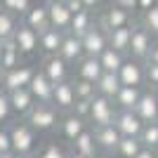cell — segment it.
Listing matches in <instances>:
<instances>
[{
  "label": "cell",
  "instance_id": "cell-6",
  "mask_svg": "<svg viewBox=\"0 0 158 158\" xmlns=\"http://www.w3.org/2000/svg\"><path fill=\"white\" fill-rule=\"evenodd\" d=\"M97 24L104 28L106 33L113 31V28L130 26V24H132V12H127V10H123V7H118V5H109L104 10V14L99 17Z\"/></svg>",
  "mask_w": 158,
  "mask_h": 158
},
{
  "label": "cell",
  "instance_id": "cell-49",
  "mask_svg": "<svg viewBox=\"0 0 158 158\" xmlns=\"http://www.w3.org/2000/svg\"><path fill=\"white\" fill-rule=\"evenodd\" d=\"M0 92H5V87H2V71H0Z\"/></svg>",
  "mask_w": 158,
  "mask_h": 158
},
{
  "label": "cell",
  "instance_id": "cell-45",
  "mask_svg": "<svg viewBox=\"0 0 158 158\" xmlns=\"http://www.w3.org/2000/svg\"><path fill=\"white\" fill-rule=\"evenodd\" d=\"M146 61L158 64V43H153V47H151V52H149V57H146Z\"/></svg>",
  "mask_w": 158,
  "mask_h": 158
},
{
  "label": "cell",
  "instance_id": "cell-9",
  "mask_svg": "<svg viewBox=\"0 0 158 158\" xmlns=\"http://www.w3.org/2000/svg\"><path fill=\"white\" fill-rule=\"evenodd\" d=\"M52 90H54V85L47 80V76L35 69L31 83H28V92L33 94L35 104H52Z\"/></svg>",
  "mask_w": 158,
  "mask_h": 158
},
{
  "label": "cell",
  "instance_id": "cell-41",
  "mask_svg": "<svg viewBox=\"0 0 158 158\" xmlns=\"http://www.w3.org/2000/svg\"><path fill=\"white\" fill-rule=\"evenodd\" d=\"M113 5L123 7V10H127V12H132V10H137V0H113Z\"/></svg>",
  "mask_w": 158,
  "mask_h": 158
},
{
  "label": "cell",
  "instance_id": "cell-32",
  "mask_svg": "<svg viewBox=\"0 0 158 158\" xmlns=\"http://www.w3.org/2000/svg\"><path fill=\"white\" fill-rule=\"evenodd\" d=\"M139 139H142V144H144V146H149V149L156 151V149H158V120H156V123H144Z\"/></svg>",
  "mask_w": 158,
  "mask_h": 158
},
{
  "label": "cell",
  "instance_id": "cell-33",
  "mask_svg": "<svg viewBox=\"0 0 158 158\" xmlns=\"http://www.w3.org/2000/svg\"><path fill=\"white\" fill-rule=\"evenodd\" d=\"M31 0H0V7L7 10V12H12L14 17H24V14L31 10Z\"/></svg>",
  "mask_w": 158,
  "mask_h": 158
},
{
  "label": "cell",
  "instance_id": "cell-27",
  "mask_svg": "<svg viewBox=\"0 0 158 158\" xmlns=\"http://www.w3.org/2000/svg\"><path fill=\"white\" fill-rule=\"evenodd\" d=\"M94 26V19H92V12L90 10H80L78 14H73L71 17V26H69V33H73V35H78V38H83L90 28Z\"/></svg>",
  "mask_w": 158,
  "mask_h": 158
},
{
  "label": "cell",
  "instance_id": "cell-7",
  "mask_svg": "<svg viewBox=\"0 0 158 158\" xmlns=\"http://www.w3.org/2000/svg\"><path fill=\"white\" fill-rule=\"evenodd\" d=\"M35 69L33 66L21 64L17 69H10V71H2V87L5 92H12V90H19V87H28Z\"/></svg>",
  "mask_w": 158,
  "mask_h": 158
},
{
  "label": "cell",
  "instance_id": "cell-10",
  "mask_svg": "<svg viewBox=\"0 0 158 158\" xmlns=\"http://www.w3.org/2000/svg\"><path fill=\"white\" fill-rule=\"evenodd\" d=\"M132 111L137 113L142 123H156L158 120V94L156 92H142L139 102L135 104Z\"/></svg>",
  "mask_w": 158,
  "mask_h": 158
},
{
  "label": "cell",
  "instance_id": "cell-34",
  "mask_svg": "<svg viewBox=\"0 0 158 158\" xmlns=\"http://www.w3.org/2000/svg\"><path fill=\"white\" fill-rule=\"evenodd\" d=\"M142 26H144L146 31L151 33L153 38L158 35V5H153L149 12L142 14Z\"/></svg>",
  "mask_w": 158,
  "mask_h": 158
},
{
  "label": "cell",
  "instance_id": "cell-11",
  "mask_svg": "<svg viewBox=\"0 0 158 158\" xmlns=\"http://www.w3.org/2000/svg\"><path fill=\"white\" fill-rule=\"evenodd\" d=\"M113 125H116V130L120 132V137H139L144 123L137 118V113H135V111H118V113H116Z\"/></svg>",
  "mask_w": 158,
  "mask_h": 158
},
{
  "label": "cell",
  "instance_id": "cell-19",
  "mask_svg": "<svg viewBox=\"0 0 158 158\" xmlns=\"http://www.w3.org/2000/svg\"><path fill=\"white\" fill-rule=\"evenodd\" d=\"M94 142H97V149L102 151H116V146L120 142V132L116 130V125H102L94 127Z\"/></svg>",
  "mask_w": 158,
  "mask_h": 158
},
{
  "label": "cell",
  "instance_id": "cell-14",
  "mask_svg": "<svg viewBox=\"0 0 158 158\" xmlns=\"http://www.w3.org/2000/svg\"><path fill=\"white\" fill-rule=\"evenodd\" d=\"M47 17H50V26L59 28V31L69 33V26H71V17L73 14L69 12V7L64 2H54V0H47Z\"/></svg>",
  "mask_w": 158,
  "mask_h": 158
},
{
  "label": "cell",
  "instance_id": "cell-47",
  "mask_svg": "<svg viewBox=\"0 0 158 158\" xmlns=\"http://www.w3.org/2000/svg\"><path fill=\"white\" fill-rule=\"evenodd\" d=\"M0 158H19L17 153H12V151H7V153H0Z\"/></svg>",
  "mask_w": 158,
  "mask_h": 158
},
{
  "label": "cell",
  "instance_id": "cell-50",
  "mask_svg": "<svg viewBox=\"0 0 158 158\" xmlns=\"http://www.w3.org/2000/svg\"><path fill=\"white\" fill-rule=\"evenodd\" d=\"M69 158H85V156H80V153H76V151H73V153H71Z\"/></svg>",
  "mask_w": 158,
  "mask_h": 158
},
{
  "label": "cell",
  "instance_id": "cell-54",
  "mask_svg": "<svg viewBox=\"0 0 158 158\" xmlns=\"http://www.w3.org/2000/svg\"><path fill=\"white\" fill-rule=\"evenodd\" d=\"M156 2H158V0H156Z\"/></svg>",
  "mask_w": 158,
  "mask_h": 158
},
{
  "label": "cell",
  "instance_id": "cell-17",
  "mask_svg": "<svg viewBox=\"0 0 158 158\" xmlns=\"http://www.w3.org/2000/svg\"><path fill=\"white\" fill-rule=\"evenodd\" d=\"M21 21H24L28 28H33L35 33H43L45 28H50L47 5H45V2H40V5H31V10H28V12L21 17Z\"/></svg>",
  "mask_w": 158,
  "mask_h": 158
},
{
  "label": "cell",
  "instance_id": "cell-20",
  "mask_svg": "<svg viewBox=\"0 0 158 158\" xmlns=\"http://www.w3.org/2000/svg\"><path fill=\"white\" fill-rule=\"evenodd\" d=\"M59 130L69 142H73L78 135H83V132L87 130V120L76 116V113H66L64 118H59Z\"/></svg>",
  "mask_w": 158,
  "mask_h": 158
},
{
  "label": "cell",
  "instance_id": "cell-51",
  "mask_svg": "<svg viewBox=\"0 0 158 158\" xmlns=\"http://www.w3.org/2000/svg\"><path fill=\"white\" fill-rule=\"evenodd\" d=\"M54 2H66V0H54Z\"/></svg>",
  "mask_w": 158,
  "mask_h": 158
},
{
  "label": "cell",
  "instance_id": "cell-4",
  "mask_svg": "<svg viewBox=\"0 0 158 158\" xmlns=\"http://www.w3.org/2000/svg\"><path fill=\"white\" fill-rule=\"evenodd\" d=\"M153 35L149 31H146L142 24H135L132 26V38H130V50H127V57H132V59L137 61H146V57H149V52H151L153 47Z\"/></svg>",
  "mask_w": 158,
  "mask_h": 158
},
{
  "label": "cell",
  "instance_id": "cell-26",
  "mask_svg": "<svg viewBox=\"0 0 158 158\" xmlns=\"http://www.w3.org/2000/svg\"><path fill=\"white\" fill-rule=\"evenodd\" d=\"M71 144H73V151L80 153V156H85V158L97 156V142H94V132L92 130H85L83 135H78Z\"/></svg>",
  "mask_w": 158,
  "mask_h": 158
},
{
  "label": "cell",
  "instance_id": "cell-46",
  "mask_svg": "<svg viewBox=\"0 0 158 158\" xmlns=\"http://www.w3.org/2000/svg\"><path fill=\"white\" fill-rule=\"evenodd\" d=\"M80 2H83V7H85V10H92V7H97L102 0H80Z\"/></svg>",
  "mask_w": 158,
  "mask_h": 158
},
{
  "label": "cell",
  "instance_id": "cell-8",
  "mask_svg": "<svg viewBox=\"0 0 158 158\" xmlns=\"http://www.w3.org/2000/svg\"><path fill=\"white\" fill-rule=\"evenodd\" d=\"M118 80H120V85L142 87V83H144V61H137V59H132V57H125L123 66L118 69Z\"/></svg>",
  "mask_w": 158,
  "mask_h": 158
},
{
  "label": "cell",
  "instance_id": "cell-29",
  "mask_svg": "<svg viewBox=\"0 0 158 158\" xmlns=\"http://www.w3.org/2000/svg\"><path fill=\"white\" fill-rule=\"evenodd\" d=\"M97 59H99V64H102V69H104L106 73H118V69L123 66V61H125V54H120L118 50H113V47H106Z\"/></svg>",
  "mask_w": 158,
  "mask_h": 158
},
{
  "label": "cell",
  "instance_id": "cell-38",
  "mask_svg": "<svg viewBox=\"0 0 158 158\" xmlns=\"http://www.w3.org/2000/svg\"><path fill=\"white\" fill-rule=\"evenodd\" d=\"M90 102L92 99H76V104H73L71 113H76V116H80V118H90Z\"/></svg>",
  "mask_w": 158,
  "mask_h": 158
},
{
  "label": "cell",
  "instance_id": "cell-42",
  "mask_svg": "<svg viewBox=\"0 0 158 158\" xmlns=\"http://www.w3.org/2000/svg\"><path fill=\"white\" fill-rule=\"evenodd\" d=\"M64 5L69 7V12H71V14H78L80 10H85V7H83V2H80V0H66Z\"/></svg>",
  "mask_w": 158,
  "mask_h": 158
},
{
  "label": "cell",
  "instance_id": "cell-53",
  "mask_svg": "<svg viewBox=\"0 0 158 158\" xmlns=\"http://www.w3.org/2000/svg\"><path fill=\"white\" fill-rule=\"evenodd\" d=\"M0 50H2V43H0Z\"/></svg>",
  "mask_w": 158,
  "mask_h": 158
},
{
  "label": "cell",
  "instance_id": "cell-22",
  "mask_svg": "<svg viewBox=\"0 0 158 158\" xmlns=\"http://www.w3.org/2000/svg\"><path fill=\"white\" fill-rule=\"evenodd\" d=\"M76 64H78V78L87 80V83H97V80L102 78V73H104V69H102L97 57H83V59L76 61Z\"/></svg>",
  "mask_w": 158,
  "mask_h": 158
},
{
  "label": "cell",
  "instance_id": "cell-12",
  "mask_svg": "<svg viewBox=\"0 0 158 158\" xmlns=\"http://www.w3.org/2000/svg\"><path fill=\"white\" fill-rule=\"evenodd\" d=\"M40 71L47 76V80H50L52 85H57V83H61V80H69V64L61 59L59 54H50V57H45Z\"/></svg>",
  "mask_w": 158,
  "mask_h": 158
},
{
  "label": "cell",
  "instance_id": "cell-23",
  "mask_svg": "<svg viewBox=\"0 0 158 158\" xmlns=\"http://www.w3.org/2000/svg\"><path fill=\"white\" fill-rule=\"evenodd\" d=\"M142 97V87H132V85H120V90L113 97V104L120 106V111H132L135 104Z\"/></svg>",
  "mask_w": 158,
  "mask_h": 158
},
{
  "label": "cell",
  "instance_id": "cell-36",
  "mask_svg": "<svg viewBox=\"0 0 158 158\" xmlns=\"http://www.w3.org/2000/svg\"><path fill=\"white\" fill-rule=\"evenodd\" d=\"M12 116V104H10V94L0 92V123H7Z\"/></svg>",
  "mask_w": 158,
  "mask_h": 158
},
{
  "label": "cell",
  "instance_id": "cell-16",
  "mask_svg": "<svg viewBox=\"0 0 158 158\" xmlns=\"http://www.w3.org/2000/svg\"><path fill=\"white\" fill-rule=\"evenodd\" d=\"M66 64H73V61H80L85 57L83 52V43H80L78 35H73V33H64V40H61V47L59 52H57Z\"/></svg>",
  "mask_w": 158,
  "mask_h": 158
},
{
  "label": "cell",
  "instance_id": "cell-13",
  "mask_svg": "<svg viewBox=\"0 0 158 158\" xmlns=\"http://www.w3.org/2000/svg\"><path fill=\"white\" fill-rule=\"evenodd\" d=\"M12 40H14V45H17V50L21 52V57H24V54H33L38 50V33L33 31V28H28L24 21H19V26L14 31Z\"/></svg>",
  "mask_w": 158,
  "mask_h": 158
},
{
  "label": "cell",
  "instance_id": "cell-5",
  "mask_svg": "<svg viewBox=\"0 0 158 158\" xmlns=\"http://www.w3.org/2000/svg\"><path fill=\"white\" fill-rule=\"evenodd\" d=\"M80 43H83L85 57H99V54L109 47V35H106V31L99 26V24H94V26L80 38Z\"/></svg>",
  "mask_w": 158,
  "mask_h": 158
},
{
  "label": "cell",
  "instance_id": "cell-39",
  "mask_svg": "<svg viewBox=\"0 0 158 158\" xmlns=\"http://www.w3.org/2000/svg\"><path fill=\"white\" fill-rule=\"evenodd\" d=\"M35 158H66V156H64V151H61L57 144H47Z\"/></svg>",
  "mask_w": 158,
  "mask_h": 158
},
{
  "label": "cell",
  "instance_id": "cell-3",
  "mask_svg": "<svg viewBox=\"0 0 158 158\" xmlns=\"http://www.w3.org/2000/svg\"><path fill=\"white\" fill-rule=\"evenodd\" d=\"M87 120H90L94 127L113 125V120H116V104H113V99L94 94L92 102H90V118Z\"/></svg>",
  "mask_w": 158,
  "mask_h": 158
},
{
  "label": "cell",
  "instance_id": "cell-1",
  "mask_svg": "<svg viewBox=\"0 0 158 158\" xmlns=\"http://www.w3.org/2000/svg\"><path fill=\"white\" fill-rule=\"evenodd\" d=\"M7 130H10L12 153H17L19 158L31 156V153H33V146H35V130L28 125L26 120H21V123H12Z\"/></svg>",
  "mask_w": 158,
  "mask_h": 158
},
{
  "label": "cell",
  "instance_id": "cell-48",
  "mask_svg": "<svg viewBox=\"0 0 158 158\" xmlns=\"http://www.w3.org/2000/svg\"><path fill=\"white\" fill-rule=\"evenodd\" d=\"M94 158H111V156H109V153H97Z\"/></svg>",
  "mask_w": 158,
  "mask_h": 158
},
{
  "label": "cell",
  "instance_id": "cell-40",
  "mask_svg": "<svg viewBox=\"0 0 158 158\" xmlns=\"http://www.w3.org/2000/svg\"><path fill=\"white\" fill-rule=\"evenodd\" d=\"M12 151V142H10V130L7 127H0V153Z\"/></svg>",
  "mask_w": 158,
  "mask_h": 158
},
{
  "label": "cell",
  "instance_id": "cell-24",
  "mask_svg": "<svg viewBox=\"0 0 158 158\" xmlns=\"http://www.w3.org/2000/svg\"><path fill=\"white\" fill-rule=\"evenodd\" d=\"M106 35H109V47L118 50L120 54H125V57H127L130 38H132V24H130V26H123V28H113V31H109Z\"/></svg>",
  "mask_w": 158,
  "mask_h": 158
},
{
  "label": "cell",
  "instance_id": "cell-2",
  "mask_svg": "<svg viewBox=\"0 0 158 158\" xmlns=\"http://www.w3.org/2000/svg\"><path fill=\"white\" fill-rule=\"evenodd\" d=\"M26 123L35 132H47V130H52V127H57V123H59V111H57L54 104H35L31 111H28Z\"/></svg>",
  "mask_w": 158,
  "mask_h": 158
},
{
  "label": "cell",
  "instance_id": "cell-21",
  "mask_svg": "<svg viewBox=\"0 0 158 158\" xmlns=\"http://www.w3.org/2000/svg\"><path fill=\"white\" fill-rule=\"evenodd\" d=\"M61 40H64V31L59 28H45L43 33H38V47L50 57V54H57L61 47Z\"/></svg>",
  "mask_w": 158,
  "mask_h": 158
},
{
  "label": "cell",
  "instance_id": "cell-35",
  "mask_svg": "<svg viewBox=\"0 0 158 158\" xmlns=\"http://www.w3.org/2000/svg\"><path fill=\"white\" fill-rule=\"evenodd\" d=\"M73 90H76V99H92L97 94V87L94 83H87V80H73Z\"/></svg>",
  "mask_w": 158,
  "mask_h": 158
},
{
  "label": "cell",
  "instance_id": "cell-15",
  "mask_svg": "<svg viewBox=\"0 0 158 158\" xmlns=\"http://www.w3.org/2000/svg\"><path fill=\"white\" fill-rule=\"evenodd\" d=\"M52 104L57 109H64V111H71L73 104H76V90H73V80H61L57 83L52 90Z\"/></svg>",
  "mask_w": 158,
  "mask_h": 158
},
{
  "label": "cell",
  "instance_id": "cell-25",
  "mask_svg": "<svg viewBox=\"0 0 158 158\" xmlns=\"http://www.w3.org/2000/svg\"><path fill=\"white\" fill-rule=\"evenodd\" d=\"M17 66H21V52L17 50L14 40H5L0 50V71H10Z\"/></svg>",
  "mask_w": 158,
  "mask_h": 158
},
{
  "label": "cell",
  "instance_id": "cell-28",
  "mask_svg": "<svg viewBox=\"0 0 158 158\" xmlns=\"http://www.w3.org/2000/svg\"><path fill=\"white\" fill-rule=\"evenodd\" d=\"M94 87H97V94H102V97H109L113 99L116 97V92L120 90V80H118V73H102V78L94 83Z\"/></svg>",
  "mask_w": 158,
  "mask_h": 158
},
{
  "label": "cell",
  "instance_id": "cell-31",
  "mask_svg": "<svg viewBox=\"0 0 158 158\" xmlns=\"http://www.w3.org/2000/svg\"><path fill=\"white\" fill-rule=\"evenodd\" d=\"M17 26H19L17 17H14L12 12H7V10H2V7H0V43L12 40V35H14V31H17Z\"/></svg>",
  "mask_w": 158,
  "mask_h": 158
},
{
  "label": "cell",
  "instance_id": "cell-37",
  "mask_svg": "<svg viewBox=\"0 0 158 158\" xmlns=\"http://www.w3.org/2000/svg\"><path fill=\"white\" fill-rule=\"evenodd\" d=\"M144 80L149 85L158 87V64H151V61H144Z\"/></svg>",
  "mask_w": 158,
  "mask_h": 158
},
{
  "label": "cell",
  "instance_id": "cell-44",
  "mask_svg": "<svg viewBox=\"0 0 158 158\" xmlns=\"http://www.w3.org/2000/svg\"><path fill=\"white\" fill-rule=\"evenodd\" d=\"M135 158H158V153L153 151V149H149V146H142V151H139Z\"/></svg>",
  "mask_w": 158,
  "mask_h": 158
},
{
  "label": "cell",
  "instance_id": "cell-18",
  "mask_svg": "<svg viewBox=\"0 0 158 158\" xmlns=\"http://www.w3.org/2000/svg\"><path fill=\"white\" fill-rule=\"evenodd\" d=\"M7 94H10L12 113H17V116H24V118H26L28 111L35 106V99L28 92V87H19V90H12V92H7Z\"/></svg>",
  "mask_w": 158,
  "mask_h": 158
},
{
  "label": "cell",
  "instance_id": "cell-52",
  "mask_svg": "<svg viewBox=\"0 0 158 158\" xmlns=\"http://www.w3.org/2000/svg\"><path fill=\"white\" fill-rule=\"evenodd\" d=\"M24 158H35V156H24Z\"/></svg>",
  "mask_w": 158,
  "mask_h": 158
},
{
  "label": "cell",
  "instance_id": "cell-30",
  "mask_svg": "<svg viewBox=\"0 0 158 158\" xmlns=\"http://www.w3.org/2000/svg\"><path fill=\"white\" fill-rule=\"evenodd\" d=\"M142 139L139 137H120L118 146H116V153L118 158H135L139 151H142Z\"/></svg>",
  "mask_w": 158,
  "mask_h": 158
},
{
  "label": "cell",
  "instance_id": "cell-43",
  "mask_svg": "<svg viewBox=\"0 0 158 158\" xmlns=\"http://www.w3.org/2000/svg\"><path fill=\"white\" fill-rule=\"evenodd\" d=\"M153 5H158L156 0H137V10H139L142 14H144V12H149V10H151Z\"/></svg>",
  "mask_w": 158,
  "mask_h": 158
}]
</instances>
